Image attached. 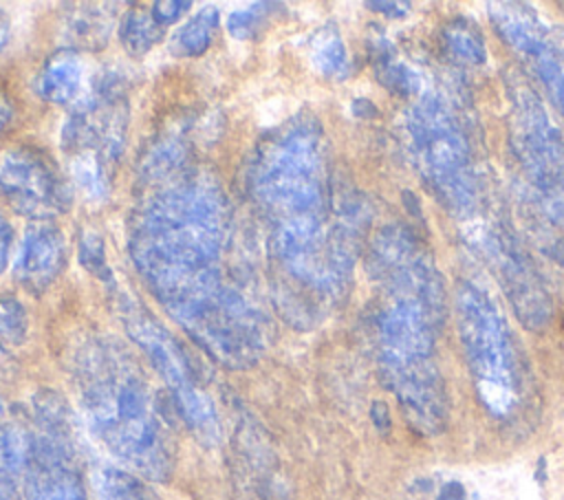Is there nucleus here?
I'll use <instances>...</instances> for the list:
<instances>
[{"instance_id":"obj_1","label":"nucleus","mask_w":564,"mask_h":500,"mask_svg":"<svg viewBox=\"0 0 564 500\" xmlns=\"http://www.w3.org/2000/svg\"><path fill=\"white\" fill-rule=\"evenodd\" d=\"M84 414L99 441L148 478L167 474V438L152 407L150 390L117 350L97 348L79 361Z\"/></svg>"},{"instance_id":"obj_2","label":"nucleus","mask_w":564,"mask_h":500,"mask_svg":"<svg viewBox=\"0 0 564 500\" xmlns=\"http://www.w3.org/2000/svg\"><path fill=\"white\" fill-rule=\"evenodd\" d=\"M443 315L427 304L390 295L379 317V366L410 425L427 436L447 423V392L436 359Z\"/></svg>"},{"instance_id":"obj_3","label":"nucleus","mask_w":564,"mask_h":500,"mask_svg":"<svg viewBox=\"0 0 564 500\" xmlns=\"http://www.w3.org/2000/svg\"><path fill=\"white\" fill-rule=\"evenodd\" d=\"M405 132L414 165L443 207L456 218L478 216L482 187L469 139L452 106L434 93L421 95L405 112Z\"/></svg>"},{"instance_id":"obj_4","label":"nucleus","mask_w":564,"mask_h":500,"mask_svg":"<svg viewBox=\"0 0 564 500\" xmlns=\"http://www.w3.org/2000/svg\"><path fill=\"white\" fill-rule=\"evenodd\" d=\"M454 311L478 401L494 419L511 416L522 401V372L505 315L485 289L467 280L456 286Z\"/></svg>"},{"instance_id":"obj_5","label":"nucleus","mask_w":564,"mask_h":500,"mask_svg":"<svg viewBox=\"0 0 564 500\" xmlns=\"http://www.w3.org/2000/svg\"><path fill=\"white\" fill-rule=\"evenodd\" d=\"M507 95L513 156L549 218L564 229V134L522 75L507 77Z\"/></svg>"},{"instance_id":"obj_6","label":"nucleus","mask_w":564,"mask_h":500,"mask_svg":"<svg viewBox=\"0 0 564 500\" xmlns=\"http://www.w3.org/2000/svg\"><path fill=\"white\" fill-rule=\"evenodd\" d=\"M469 240L485 256L489 267L496 271V278L507 293L516 317L522 326L540 330L551 319V297L544 286L540 271L500 222H480Z\"/></svg>"},{"instance_id":"obj_7","label":"nucleus","mask_w":564,"mask_h":500,"mask_svg":"<svg viewBox=\"0 0 564 500\" xmlns=\"http://www.w3.org/2000/svg\"><path fill=\"white\" fill-rule=\"evenodd\" d=\"M372 267L390 295L414 297L445 315V286L421 238L403 225L383 227L372 242Z\"/></svg>"},{"instance_id":"obj_8","label":"nucleus","mask_w":564,"mask_h":500,"mask_svg":"<svg viewBox=\"0 0 564 500\" xmlns=\"http://www.w3.org/2000/svg\"><path fill=\"white\" fill-rule=\"evenodd\" d=\"M491 22L500 37L529 64L544 84L549 99L564 115V46L551 37L531 9L520 4H494Z\"/></svg>"},{"instance_id":"obj_9","label":"nucleus","mask_w":564,"mask_h":500,"mask_svg":"<svg viewBox=\"0 0 564 500\" xmlns=\"http://www.w3.org/2000/svg\"><path fill=\"white\" fill-rule=\"evenodd\" d=\"M29 500H86L66 447L51 436L29 445Z\"/></svg>"},{"instance_id":"obj_10","label":"nucleus","mask_w":564,"mask_h":500,"mask_svg":"<svg viewBox=\"0 0 564 500\" xmlns=\"http://www.w3.org/2000/svg\"><path fill=\"white\" fill-rule=\"evenodd\" d=\"M0 500H29V443L13 427H0Z\"/></svg>"},{"instance_id":"obj_11","label":"nucleus","mask_w":564,"mask_h":500,"mask_svg":"<svg viewBox=\"0 0 564 500\" xmlns=\"http://www.w3.org/2000/svg\"><path fill=\"white\" fill-rule=\"evenodd\" d=\"M443 40H445V48L460 62L465 64H485L487 59V51H485V42L480 37V33L465 20H456L452 24L445 26L443 31Z\"/></svg>"},{"instance_id":"obj_12","label":"nucleus","mask_w":564,"mask_h":500,"mask_svg":"<svg viewBox=\"0 0 564 500\" xmlns=\"http://www.w3.org/2000/svg\"><path fill=\"white\" fill-rule=\"evenodd\" d=\"M97 489L101 500H152L148 489L119 469H106L97 478Z\"/></svg>"},{"instance_id":"obj_13","label":"nucleus","mask_w":564,"mask_h":500,"mask_svg":"<svg viewBox=\"0 0 564 500\" xmlns=\"http://www.w3.org/2000/svg\"><path fill=\"white\" fill-rule=\"evenodd\" d=\"M381 79L386 86L401 95H412L419 88V75L405 64H386Z\"/></svg>"},{"instance_id":"obj_14","label":"nucleus","mask_w":564,"mask_h":500,"mask_svg":"<svg viewBox=\"0 0 564 500\" xmlns=\"http://www.w3.org/2000/svg\"><path fill=\"white\" fill-rule=\"evenodd\" d=\"M436 500H465V489L460 482H445Z\"/></svg>"},{"instance_id":"obj_15","label":"nucleus","mask_w":564,"mask_h":500,"mask_svg":"<svg viewBox=\"0 0 564 500\" xmlns=\"http://www.w3.org/2000/svg\"><path fill=\"white\" fill-rule=\"evenodd\" d=\"M372 414H375V423H377V427L386 430V425H390V421H388V410H386V405H383V403H375Z\"/></svg>"}]
</instances>
